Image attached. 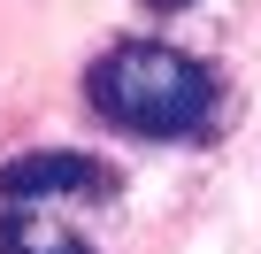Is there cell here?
Here are the masks:
<instances>
[{
    "instance_id": "cell-1",
    "label": "cell",
    "mask_w": 261,
    "mask_h": 254,
    "mask_svg": "<svg viewBox=\"0 0 261 254\" xmlns=\"http://www.w3.org/2000/svg\"><path fill=\"white\" fill-rule=\"evenodd\" d=\"M85 108L123 139L146 147H192L223 116V77L215 62L162 47V39H115L108 54L85 62Z\"/></svg>"
},
{
    "instance_id": "cell-2",
    "label": "cell",
    "mask_w": 261,
    "mask_h": 254,
    "mask_svg": "<svg viewBox=\"0 0 261 254\" xmlns=\"http://www.w3.org/2000/svg\"><path fill=\"white\" fill-rule=\"evenodd\" d=\"M115 193V170L100 154H77V147H23L0 162V200L8 208H39V200H108Z\"/></svg>"
},
{
    "instance_id": "cell-3",
    "label": "cell",
    "mask_w": 261,
    "mask_h": 254,
    "mask_svg": "<svg viewBox=\"0 0 261 254\" xmlns=\"http://www.w3.org/2000/svg\"><path fill=\"white\" fill-rule=\"evenodd\" d=\"M0 254H100V246H85L77 231L39 223L31 208H0Z\"/></svg>"
},
{
    "instance_id": "cell-4",
    "label": "cell",
    "mask_w": 261,
    "mask_h": 254,
    "mask_svg": "<svg viewBox=\"0 0 261 254\" xmlns=\"http://www.w3.org/2000/svg\"><path fill=\"white\" fill-rule=\"evenodd\" d=\"M139 8H146V16H185L192 0H139Z\"/></svg>"
}]
</instances>
